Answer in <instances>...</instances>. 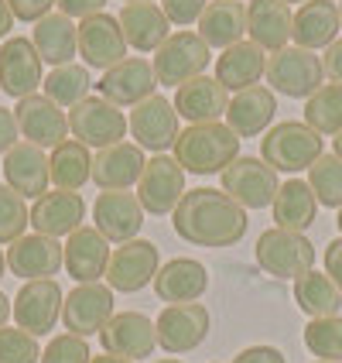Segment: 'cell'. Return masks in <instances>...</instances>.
<instances>
[{"instance_id": "32", "label": "cell", "mask_w": 342, "mask_h": 363, "mask_svg": "<svg viewBox=\"0 0 342 363\" xmlns=\"http://www.w3.org/2000/svg\"><path fill=\"white\" fill-rule=\"evenodd\" d=\"M263 72H267V52L253 41H236L222 48V55L216 59V79L233 93L257 86Z\"/></svg>"}, {"instance_id": "44", "label": "cell", "mask_w": 342, "mask_h": 363, "mask_svg": "<svg viewBox=\"0 0 342 363\" xmlns=\"http://www.w3.org/2000/svg\"><path fill=\"white\" fill-rule=\"evenodd\" d=\"M93 353H89V343L76 336V333H62V336H52L48 346L41 350V363H89Z\"/></svg>"}, {"instance_id": "11", "label": "cell", "mask_w": 342, "mask_h": 363, "mask_svg": "<svg viewBox=\"0 0 342 363\" xmlns=\"http://www.w3.org/2000/svg\"><path fill=\"white\" fill-rule=\"evenodd\" d=\"M188 189H185V172L175 162V155H154L144 164V175L137 182V199H141L144 213L154 216H168L175 213V206L181 202Z\"/></svg>"}, {"instance_id": "51", "label": "cell", "mask_w": 342, "mask_h": 363, "mask_svg": "<svg viewBox=\"0 0 342 363\" xmlns=\"http://www.w3.org/2000/svg\"><path fill=\"white\" fill-rule=\"evenodd\" d=\"M322 69H325V76H329V79L342 86V38H336L329 48H325Z\"/></svg>"}, {"instance_id": "41", "label": "cell", "mask_w": 342, "mask_h": 363, "mask_svg": "<svg viewBox=\"0 0 342 363\" xmlns=\"http://www.w3.org/2000/svg\"><path fill=\"white\" fill-rule=\"evenodd\" d=\"M308 185L315 199L329 209H342V162L336 155H322L319 162L308 168Z\"/></svg>"}, {"instance_id": "40", "label": "cell", "mask_w": 342, "mask_h": 363, "mask_svg": "<svg viewBox=\"0 0 342 363\" xmlns=\"http://www.w3.org/2000/svg\"><path fill=\"white\" fill-rule=\"evenodd\" d=\"M304 346L319 360L342 363V315L312 319V323L304 325Z\"/></svg>"}, {"instance_id": "54", "label": "cell", "mask_w": 342, "mask_h": 363, "mask_svg": "<svg viewBox=\"0 0 342 363\" xmlns=\"http://www.w3.org/2000/svg\"><path fill=\"white\" fill-rule=\"evenodd\" d=\"M89 363H134V360H123V357H113V353H103V357H93Z\"/></svg>"}, {"instance_id": "58", "label": "cell", "mask_w": 342, "mask_h": 363, "mask_svg": "<svg viewBox=\"0 0 342 363\" xmlns=\"http://www.w3.org/2000/svg\"><path fill=\"white\" fill-rule=\"evenodd\" d=\"M336 223H339V233H342V209H339V220H336Z\"/></svg>"}, {"instance_id": "50", "label": "cell", "mask_w": 342, "mask_h": 363, "mask_svg": "<svg viewBox=\"0 0 342 363\" xmlns=\"http://www.w3.org/2000/svg\"><path fill=\"white\" fill-rule=\"evenodd\" d=\"M325 274L336 281V288L342 291V237H336V240L325 247Z\"/></svg>"}, {"instance_id": "55", "label": "cell", "mask_w": 342, "mask_h": 363, "mask_svg": "<svg viewBox=\"0 0 342 363\" xmlns=\"http://www.w3.org/2000/svg\"><path fill=\"white\" fill-rule=\"evenodd\" d=\"M332 155L342 162V134H336V141H332Z\"/></svg>"}, {"instance_id": "53", "label": "cell", "mask_w": 342, "mask_h": 363, "mask_svg": "<svg viewBox=\"0 0 342 363\" xmlns=\"http://www.w3.org/2000/svg\"><path fill=\"white\" fill-rule=\"evenodd\" d=\"M11 315H14V302H11V298L0 291V329L7 325V319H11Z\"/></svg>"}, {"instance_id": "10", "label": "cell", "mask_w": 342, "mask_h": 363, "mask_svg": "<svg viewBox=\"0 0 342 363\" xmlns=\"http://www.w3.org/2000/svg\"><path fill=\"white\" fill-rule=\"evenodd\" d=\"M130 134L141 151H154V155H164L168 147H175L178 141V110L175 103L164 100V96H147L144 103L130 106Z\"/></svg>"}, {"instance_id": "35", "label": "cell", "mask_w": 342, "mask_h": 363, "mask_svg": "<svg viewBox=\"0 0 342 363\" xmlns=\"http://www.w3.org/2000/svg\"><path fill=\"white\" fill-rule=\"evenodd\" d=\"M274 223L281 226V230H291V233H304L315 216H319V199H315V192H312V185L302 179H287L278 189V196H274Z\"/></svg>"}, {"instance_id": "57", "label": "cell", "mask_w": 342, "mask_h": 363, "mask_svg": "<svg viewBox=\"0 0 342 363\" xmlns=\"http://www.w3.org/2000/svg\"><path fill=\"white\" fill-rule=\"evenodd\" d=\"M158 363H181V360H175V357H168V360H158Z\"/></svg>"}, {"instance_id": "22", "label": "cell", "mask_w": 342, "mask_h": 363, "mask_svg": "<svg viewBox=\"0 0 342 363\" xmlns=\"http://www.w3.org/2000/svg\"><path fill=\"white\" fill-rule=\"evenodd\" d=\"M86 220V202H82L79 192H65V189H55V192H45L35 199L31 206V226L38 230L41 237H72L76 230Z\"/></svg>"}, {"instance_id": "18", "label": "cell", "mask_w": 342, "mask_h": 363, "mask_svg": "<svg viewBox=\"0 0 342 363\" xmlns=\"http://www.w3.org/2000/svg\"><path fill=\"white\" fill-rule=\"evenodd\" d=\"M96 89H100L103 100H110L113 106H137V103L158 93V76H154V65L147 59H123L120 65L103 72Z\"/></svg>"}, {"instance_id": "16", "label": "cell", "mask_w": 342, "mask_h": 363, "mask_svg": "<svg viewBox=\"0 0 342 363\" xmlns=\"http://www.w3.org/2000/svg\"><path fill=\"white\" fill-rule=\"evenodd\" d=\"M79 55L86 69H113L127 59V38L117 18L110 14H93L79 21Z\"/></svg>"}, {"instance_id": "38", "label": "cell", "mask_w": 342, "mask_h": 363, "mask_svg": "<svg viewBox=\"0 0 342 363\" xmlns=\"http://www.w3.org/2000/svg\"><path fill=\"white\" fill-rule=\"evenodd\" d=\"M304 123L315 134H322V138L342 134V86L339 82H325L322 89H315L304 100Z\"/></svg>"}, {"instance_id": "13", "label": "cell", "mask_w": 342, "mask_h": 363, "mask_svg": "<svg viewBox=\"0 0 342 363\" xmlns=\"http://www.w3.org/2000/svg\"><path fill=\"white\" fill-rule=\"evenodd\" d=\"M62 305H65V295H62L55 278H48V281H28L18 291V298H14L18 329L31 333L35 340L48 336L55 329V323L62 319Z\"/></svg>"}, {"instance_id": "21", "label": "cell", "mask_w": 342, "mask_h": 363, "mask_svg": "<svg viewBox=\"0 0 342 363\" xmlns=\"http://www.w3.org/2000/svg\"><path fill=\"white\" fill-rule=\"evenodd\" d=\"M103 350L123 357V360H144L154 353L158 336H154V323L144 312H117L100 333Z\"/></svg>"}, {"instance_id": "60", "label": "cell", "mask_w": 342, "mask_h": 363, "mask_svg": "<svg viewBox=\"0 0 342 363\" xmlns=\"http://www.w3.org/2000/svg\"><path fill=\"white\" fill-rule=\"evenodd\" d=\"M284 4H295V0H284ZM298 4H304V0H298Z\"/></svg>"}, {"instance_id": "8", "label": "cell", "mask_w": 342, "mask_h": 363, "mask_svg": "<svg viewBox=\"0 0 342 363\" xmlns=\"http://www.w3.org/2000/svg\"><path fill=\"white\" fill-rule=\"evenodd\" d=\"M278 189H281L278 172L263 158L243 155V158H236L222 172V192L233 202H240L243 209H267V206H274Z\"/></svg>"}, {"instance_id": "62", "label": "cell", "mask_w": 342, "mask_h": 363, "mask_svg": "<svg viewBox=\"0 0 342 363\" xmlns=\"http://www.w3.org/2000/svg\"><path fill=\"white\" fill-rule=\"evenodd\" d=\"M315 363H329V360H315Z\"/></svg>"}, {"instance_id": "52", "label": "cell", "mask_w": 342, "mask_h": 363, "mask_svg": "<svg viewBox=\"0 0 342 363\" xmlns=\"http://www.w3.org/2000/svg\"><path fill=\"white\" fill-rule=\"evenodd\" d=\"M14 28V14L7 7V0H0V38H7V31Z\"/></svg>"}, {"instance_id": "42", "label": "cell", "mask_w": 342, "mask_h": 363, "mask_svg": "<svg viewBox=\"0 0 342 363\" xmlns=\"http://www.w3.org/2000/svg\"><path fill=\"white\" fill-rule=\"evenodd\" d=\"M31 226V209L24 196H18L7 182L0 185V243H14Z\"/></svg>"}, {"instance_id": "4", "label": "cell", "mask_w": 342, "mask_h": 363, "mask_svg": "<svg viewBox=\"0 0 342 363\" xmlns=\"http://www.w3.org/2000/svg\"><path fill=\"white\" fill-rule=\"evenodd\" d=\"M267 82L274 93L281 96H291V100H308L315 89L325 86V69L322 59L308 48H298V45H287L281 52H274L267 59Z\"/></svg>"}, {"instance_id": "30", "label": "cell", "mask_w": 342, "mask_h": 363, "mask_svg": "<svg viewBox=\"0 0 342 363\" xmlns=\"http://www.w3.org/2000/svg\"><path fill=\"white\" fill-rule=\"evenodd\" d=\"M342 21H339V4L332 0H304L295 11V24H291V38L298 48H329L339 38Z\"/></svg>"}, {"instance_id": "15", "label": "cell", "mask_w": 342, "mask_h": 363, "mask_svg": "<svg viewBox=\"0 0 342 363\" xmlns=\"http://www.w3.org/2000/svg\"><path fill=\"white\" fill-rule=\"evenodd\" d=\"M154 274H158V247L151 240L120 243L106 264V284L113 291H127V295L154 284Z\"/></svg>"}, {"instance_id": "9", "label": "cell", "mask_w": 342, "mask_h": 363, "mask_svg": "<svg viewBox=\"0 0 342 363\" xmlns=\"http://www.w3.org/2000/svg\"><path fill=\"white\" fill-rule=\"evenodd\" d=\"M209 325H212V315L202 302L164 305L158 323H154V336H158V346L164 353H188V350L205 343Z\"/></svg>"}, {"instance_id": "49", "label": "cell", "mask_w": 342, "mask_h": 363, "mask_svg": "<svg viewBox=\"0 0 342 363\" xmlns=\"http://www.w3.org/2000/svg\"><path fill=\"white\" fill-rule=\"evenodd\" d=\"M21 130H18V121H14V110L0 106V155H7L14 144H18Z\"/></svg>"}, {"instance_id": "48", "label": "cell", "mask_w": 342, "mask_h": 363, "mask_svg": "<svg viewBox=\"0 0 342 363\" xmlns=\"http://www.w3.org/2000/svg\"><path fill=\"white\" fill-rule=\"evenodd\" d=\"M103 7H106V0H59V11L65 18H93V14H103Z\"/></svg>"}, {"instance_id": "19", "label": "cell", "mask_w": 342, "mask_h": 363, "mask_svg": "<svg viewBox=\"0 0 342 363\" xmlns=\"http://www.w3.org/2000/svg\"><path fill=\"white\" fill-rule=\"evenodd\" d=\"M14 121H18L21 138H28L38 147H59L65 141V134H69V117L62 113L59 103H52L45 93L18 100Z\"/></svg>"}, {"instance_id": "2", "label": "cell", "mask_w": 342, "mask_h": 363, "mask_svg": "<svg viewBox=\"0 0 342 363\" xmlns=\"http://www.w3.org/2000/svg\"><path fill=\"white\" fill-rule=\"evenodd\" d=\"M240 158V138L226 123H192L175 141V162L188 175H216Z\"/></svg>"}, {"instance_id": "45", "label": "cell", "mask_w": 342, "mask_h": 363, "mask_svg": "<svg viewBox=\"0 0 342 363\" xmlns=\"http://www.w3.org/2000/svg\"><path fill=\"white\" fill-rule=\"evenodd\" d=\"M209 7V0H161V11L164 18L171 21V24H181V28H188V24H199L202 11Z\"/></svg>"}, {"instance_id": "47", "label": "cell", "mask_w": 342, "mask_h": 363, "mask_svg": "<svg viewBox=\"0 0 342 363\" xmlns=\"http://www.w3.org/2000/svg\"><path fill=\"white\" fill-rule=\"evenodd\" d=\"M233 363H287V360H284V353L278 346H246V350H240L233 357Z\"/></svg>"}, {"instance_id": "7", "label": "cell", "mask_w": 342, "mask_h": 363, "mask_svg": "<svg viewBox=\"0 0 342 363\" xmlns=\"http://www.w3.org/2000/svg\"><path fill=\"white\" fill-rule=\"evenodd\" d=\"M69 130L76 134V141L86 147H113L127 138V117L120 113V106H113L103 96H86L69 110Z\"/></svg>"}, {"instance_id": "29", "label": "cell", "mask_w": 342, "mask_h": 363, "mask_svg": "<svg viewBox=\"0 0 342 363\" xmlns=\"http://www.w3.org/2000/svg\"><path fill=\"white\" fill-rule=\"evenodd\" d=\"M144 151L137 144H113V147H103L100 155L93 158V182L100 185V192H117V189H130L137 185L144 175Z\"/></svg>"}, {"instance_id": "6", "label": "cell", "mask_w": 342, "mask_h": 363, "mask_svg": "<svg viewBox=\"0 0 342 363\" xmlns=\"http://www.w3.org/2000/svg\"><path fill=\"white\" fill-rule=\"evenodd\" d=\"M212 59V48L199 38V31H175L171 38L164 41L154 55V76L158 86H171L178 89L188 79H195L205 72V65Z\"/></svg>"}, {"instance_id": "36", "label": "cell", "mask_w": 342, "mask_h": 363, "mask_svg": "<svg viewBox=\"0 0 342 363\" xmlns=\"http://www.w3.org/2000/svg\"><path fill=\"white\" fill-rule=\"evenodd\" d=\"M48 175L52 182L65 189V192H79L86 182L93 179V155L82 141H72L65 138L59 147H52L48 155Z\"/></svg>"}, {"instance_id": "24", "label": "cell", "mask_w": 342, "mask_h": 363, "mask_svg": "<svg viewBox=\"0 0 342 363\" xmlns=\"http://www.w3.org/2000/svg\"><path fill=\"white\" fill-rule=\"evenodd\" d=\"M110 240L96 226H79L65 243V271L76 284H96L110 264Z\"/></svg>"}, {"instance_id": "43", "label": "cell", "mask_w": 342, "mask_h": 363, "mask_svg": "<svg viewBox=\"0 0 342 363\" xmlns=\"http://www.w3.org/2000/svg\"><path fill=\"white\" fill-rule=\"evenodd\" d=\"M0 363H41V350L24 329H0Z\"/></svg>"}, {"instance_id": "31", "label": "cell", "mask_w": 342, "mask_h": 363, "mask_svg": "<svg viewBox=\"0 0 342 363\" xmlns=\"http://www.w3.org/2000/svg\"><path fill=\"white\" fill-rule=\"evenodd\" d=\"M205 288H209V274H205V264L195 257H175L154 274V291L168 305L195 302L205 295Z\"/></svg>"}, {"instance_id": "46", "label": "cell", "mask_w": 342, "mask_h": 363, "mask_svg": "<svg viewBox=\"0 0 342 363\" xmlns=\"http://www.w3.org/2000/svg\"><path fill=\"white\" fill-rule=\"evenodd\" d=\"M55 4H59V0H7V7H11L14 18L18 21H35V24H38L41 18H48Z\"/></svg>"}, {"instance_id": "34", "label": "cell", "mask_w": 342, "mask_h": 363, "mask_svg": "<svg viewBox=\"0 0 342 363\" xmlns=\"http://www.w3.org/2000/svg\"><path fill=\"white\" fill-rule=\"evenodd\" d=\"M246 35V7L243 0H212L199 18V38L209 48H229Z\"/></svg>"}, {"instance_id": "37", "label": "cell", "mask_w": 342, "mask_h": 363, "mask_svg": "<svg viewBox=\"0 0 342 363\" xmlns=\"http://www.w3.org/2000/svg\"><path fill=\"white\" fill-rule=\"evenodd\" d=\"M295 302L304 315L312 319H329V315H339L342 308V291L336 288V281L322 274V271H308L295 281Z\"/></svg>"}, {"instance_id": "28", "label": "cell", "mask_w": 342, "mask_h": 363, "mask_svg": "<svg viewBox=\"0 0 342 363\" xmlns=\"http://www.w3.org/2000/svg\"><path fill=\"white\" fill-rule=\"evenodd\" d=\"M295 14L284 0H250L246 4V35L263 52H281L291 41Z\"/></svg>"}, {"instance_id": "17", "label": "cell", "mask_w": 342, "mask_h": 363, "mask_svg": "<svg viewBox=\"0 0 342 363\" xmlns=\"http://www.w3.org/2000/svg\"><path fill=\"white\" fill-rule=\"evenodd\" d=\"M4 257H7L11 274H18L24 281H48L65 264V247L52 237L31 233V237H21V240L11 243Z\"/></svg>"}, {"instance_id": "20", "label": "cell", "mask_w": 342, "mask_h": 363, "mask_svg": "<svg viewBox=\"0 0 342 363\" xmlns=\"http://www.w3.org/2000/svg\"><path fill=\"white\" fill-rule=\"evenodd\" d=\"M93 220H96V230L110 243L137 240V233H141V226H144V206L127 189L100 192V199L93 206Z\"/></svg>"}, {"instance_id": "33", "label": "cell", "mask_w": 342, "mask_h": 363, "mask_svg": "<svg viewBox=\"0 0 342 363\" xmlns=\"http://www.w3.org/2000/svg\"><path fill=\"white\" fill-rule=\"evenodd\" d=\"M31 45L38 48L41 62H48V65H69V62L76 59V52H79V28H76V21L65 18V14H48V18H41L35 24V31H31Z\"/></svg>"}, {"instance_id": "1", "label": "cell", "mask_w": 342, "mask_h": 363, "mask_svg": "<svg viewBox=\"0 0 342 363\" xmlns=\"http://www.w3.org/2000/svg\"><path fill=\"white\" fill-rule=\"evenodd\" d=\"M175 233L195 247H233L246 233V209L216 189H188L171 213Z\"/></svg>"}, {"instance_id": "14", "label": "cell", "mask_w": 342, "mask_h": 363, "mask_svg": "<svg viewBox=\"0 0 342 363\" xmlns=\"http://www.w3.org/2000/svg\"><path fill=\"white\" fill-rule=\"evenodd\" d=\"M41 55L38 48L31 45V38H4L0 45V89L14 100H24V96H35L41 82H45V72H41Z\"/></svg>"}, {"instance_id": "39", "label": "cell", "mask_w": 342, "mask_h": 363, "mask_svg": "<svg viewBox=\"0 0 342 363\" xmlns=\"http://www.w3.org/2000/svg\"><path fill=\"white\" fill-rule=\"evenodd\" d=\"M45 86V96L52 103H59V106H76L89 96V89H93V79H89V69L86 65H76V62H69V65H59V69H52L48 72V79L41 82Z\"/></svg>"}, {"instance_id": "12", "label": "cell", "mask_w": 342, "mask_h": 363, "mask_svg": "<svg viewBox=\"0 0 342 363\" xmlns=\"http://www.w3.org/2000/svg\"><path fill=\"white\" fill-rule=\"evenodd\" d=\"M117 312H113V288L110 284H76L69 295H65V305H62V323L69 333L76 336H96L103 333V325L110 323Z\"/></svg>"}, {"instance_id": "23", "label": "cell", "mask_w": 342, "mask_h": 363, "mask_svg": "<svg viewBox=\"0 0 342 363\" xmlns=\"http://www.w3.org/2000/svg\"><path fill=\"white\" fill-rule=\"evenodd\" d=\"M4 179L7 185L24 196V199H38L48 192V155L45 147L31 141H18L7 155H4Z\"/></svg>"}, {"instance_id": "61", "label": "cell", "mask_w": 342, "mask_h": 363, "mask_svg": "<svg viewBox=\"0 0 342 363\" xmlns=\"http://www.w3.org/2000/svg\"><path fill=\"white\" fill-rule=\"evenodd\" d=\"M339 21H342V0H339Z\"/></svg>"}, {"instance_id": "3", "label": "cell", "mask_w": 342, "mask_h": 363, "mask_svg": "<svg viewBox=\"0 0 342 363\" xmlns=\"http://www.w3.org/2000/svg\"><path fill=\"white\" fill-rule=\"evenodd\" d=\"M322 134H315L308 123L302 121H281L274 123L261 138V158L274 172H291L298 175L304 168L322 158Z\"/></svg>"}, {"instance_id": "59", "label": "cell", "mask_w": 342, "mask_h": 363, "mask_svg": "<svg viewBox=\"0 0 342 363\" xmlns=\"http://www.w3.org/2000/svg\"><path fill=\"white\" fill-rule=\"evenodd\" d=\"M127 4H144V0H127Z\"/></svg>"}, {"instance_id": "25", "label": "cell", "mask_w": 342, "mask_h": 363, "mask_svg": "<svg viewBox=\"0 0 342 363\" xmlns=\"http://www.w3.org/2000/svg\"><path fill=\"white\" fill-rule=\"evenodd\" d=\"M171 103L188 123H216L229 110V89L216 76H195L175 89Z\"/></svg>"}, {"instance_id": "27", "label": "cell", "mask_w": 342, "mask_h": 363, "mask_svg": "<svg viewBox=\"0 0 342 363\" xmlns=\"http://www.w3.org/2000/svg\"><path fill=\"white\" fill-rule=\"evenodd\" d=\"M117 21H120V28H123L127 48H137V52H158L164 41L171 38V21L164 18V11L154 0L123 4Z\"/></svg>"}, {"instance_id": "26", "label": "cell", "mask_w": 342, "mask_h": 363, "mask_svg": "<svg viewBox=\"0 0 342 363\" xmlns=\"http://www.w3.org/2000/svg\"><path fill=\"white\" fill-rule=\"evenodd\" d=\"M278 113V100H274V89L267 86H250L229 96V110H226V127L236 134V138H261L267 130V123L274 121Z\"/></svg>"}, {"instance_id": "56", "label": "cell", "mask_w": 342, "mask_h": 363, "mask_svg": "<svg viewBox=\"0 0 342 363\" xmlns=\"http://www.w3.org/2000/svg\"><path fill=\"white\" fill-rule=\"evenodd\" d=\"M4 271H7V257L0 254V278H4Z\"/></svg>"}, {"instance_id": "5", "label": "cell", "mask_w": 342, "mask_h": 363, "mask_svg": "<svg viewBox=\"0 0 342 363\" xmlns=\"http://www.w3.org/2000/svg\"><path fill=\"white\" fill-rule=\"evenodd\" d=\"M257 264L274 278L298 281L315 264V247L304 233H291V230L274 226L257 237Z\"/></svg>"}]
</instances>
